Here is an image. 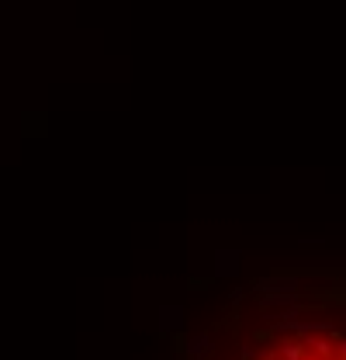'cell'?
Here are the masks:
<instances>
[{"instance_id": "obj_1", "label": "cell", "mask_w": 346, "mask_h": 360, "mask_svg": "<svg viewBox=\"0 0 346 360\" xmlns=\"http://www.w3.org/2000/svg\"><path fill=\"white\" fill-rule=\"evenodd\" d=\"M243 360H346V319H291L263 333Z\"/></svg>"}]
</instances>
